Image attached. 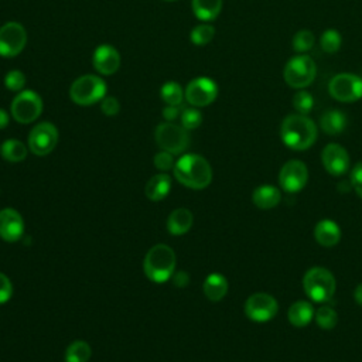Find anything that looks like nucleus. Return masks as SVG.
Wrapping results in <instances>:
<instances>
[{
  "instance_id": "nucleus-33",
  "label": "nucleus",
  "mask_w": 362,
  "mask_h": 362,
  "mask_svg": "<svg viewBox=\"0 0 362 362\" xmlns=\"http://www.w3.org/2000/svg\"><path fill=\"white\" fill-rule=\"evenodd\" d=\"M293 106L300 115H307L311 112L314 106V99L313 95L307 90H297L293 96Z\"/></svg>"
},
{
  "instance_id": "nucleus-6",
  "label": "nucleus",
  "mask_w": 362,
  "mask_h": 362,
  "mask_svg": "<svg viewBox=\"0 0 362 362\" xmlns=\"http://www.w3.org/2000/svg\"><path fill=\"white\" fill-rule=\"evenodd\" d=\"M317 75V65L314 59L305 54H297L291 57L284 69L283 76L288 86L294 89H304L313 83Z\"/></svg>"
},
{
  "instance_id": "nucleus-1",
  "label": "nucleus",
  "mask_w": 362,
  "mask_h": 362,
  "mask_svg": "<svg viewBox=\"0 0 362 362\" xmlns=\"http://www.w3.org/2000/svg\"><path fill=\"white\" fill-rule=\"evenodd\" d=\"M280 137L291 150H307L317 140V126L307 115L291 113L281 122Z\"/></svg>"
},
{
  "instance_id": "nucleus-42",
  "label": "nucleus",
  "mask_w": 362,
  "mask_h": 362,
  "mask_svg": "<svg viewBox=\"0 0 362 362\" xmlns=\"http://www.w3.org/2000/svg\"><path fill=\"white\" fill-rule=\"evenodd\" d=\"M8 120H10L8 113H7L4 109H1V107H0V130H1V129H4V127H7Z\"/></svg>"
},
{
  "instance_id": "nucleus-40",
  "label": "nucleus",
  "mask_w": 362,
  "mask_h": 362,
  "mask_svg": "<svg viewBox=\"0 0 362 362\" xmlns=\"http://www.w3.org/2000/svg\"><path fill=\"white\" fill-rule=\"evenodd\" d=\"M180 113H181L180 106L167 105V106L163 109V117H164L167 122H173V120H175V119L180 116Z\"/></svg>"
},
{
  "instance_id": "nucleus-39",
  "label": "nucleus",
  "mask_w": 362,
  "mask_h": 362,
  "mask_svg": "<svg viewBox=\"0 0 362 362\" xmlns=\"http://www.w3.org/2000/svg\"><path fill=\"white\" fill-rule=\"evenodd\" d=\"M351 184L356 194L362 198V161L355 164V167L351 171Z\"/></svg>"
},
{
  "instance_id": "nucleus-18",
  "label": "nucleus",
  "mask_w": 362,
  "mask_h": 362,
  "mask_svg": "<svg viewBox=\"0 0 362 362\" xmlns=\"http://www.w3.org/2000/svg\"><path fill=\"white\" fill-rule=\"evenodd\" d=\"M314 238L321 246H335L341 240V228L332 219H321L314 228Z\"/></svg>"
},
{
  "instance_id": "nucleus-26",
  "label": "nucleus",
  "mask_w": 362,
  "mask_h": 362,
  "mask_svg": "<svg viewBox=\"0 0 362 362\" xmlns=\"http://www.w3.org/2000/svg\"><path fill=\"white\" fill-rule=\"evenodd\" d=\"M27 153H28L27 146L17 139L4 140L0 146V156L8 163L23 161L27 157Z\"/></svg>"
},
{
  "instance_id": "nucleus-21",
  "label": "nucleus",
  "mask_w": 362,
  "mask_h": 362,
  "mask_svg": "<svg viewBox=\"0 0 362 362\" xmlns=\"http://www.w3.org/2000/svg\"><path fill=\"white\" fill-rule=\"evenodd\" d=\"M252 201L259 209H272L281 201V192L279 188L264 184L253 191Z\"/></svg>"
},
{
  "instance_id": "nucleus-11",
  "label": "nucleus",
  "mask_w": 362,
  "mask_h": 362,
  "mask_svg": "<svg viewBox=\"0 0 362 362\" xmlns=\"http://www.w3.org/2000/svg\"><path fill=\"white\" fill-rule=\"evenodd\" d=\"M27 44V31L23 24L8 21L0 27V55L13 58L18 55Z\"/></svg>"
},
{
  "instance_id": "nucleus-22",
  "label": "nucleus",
  "mask_w": 362,
  "mask_h": 362,
  "mask_svg": "<svg viewBox=\"0 0 362 362\" xmlns=\"http://www.w3.org/2000/svg\"><path fill=\"white\" fill-rule=\"evenodd\" d=\"M170 188H171V178H170V175H167L164 173H160V174L153 175L147 181L144 192H146V197L150 201H161V199H164L168 195Z\"/></svg>"
},
{
  "instance_id": "nucleus-24",
  "label": "nucleus",
  "mask_w": 362,
  "mask_h": 362,
  "mask_svg": "<svg viewBox=\"0 0 362 362\" xmlns=\"http://www.w3.org/2000/svg\"><path fill=\"white\" fill-rule=\"evenodd\" d=\"M320 126L324 130V133L329 136H337L342 133L346 127V116L344 112L338 109H331L322 113L320 119Z\"/></svg>"
},
{
  "instance_id": "nucleus-37",
  "label": "nucleus",
  "mask_w": 362,
  "mask_h": 362,
  "mask_svg": "<svg viewBox=\"0 0 362 362\" xmlns=\"http://www.w3.org/2000/svg\"><path fill=\"white\" fill-rule=\"evenodd\" d=\"M100 110L106 116H115L120 110V103L115 96H105L100 100Z\"/></svg>"
},
{
  "instance_id": "nucleus-34",
  "label": "nucleus",
  "mask_w": 362,
  "mask_h": 362,
  "mask_svg": "<svg viewBox=\"0 0 362 362\" xmlns=\"http://www.w3.org/2000/svg\"><path fill=\"white\" fill-rule=\"evenodd\" d=\"M25 82H27V78H25L24 72L20 69H11L4 75V85L13 92L18 93V92L24 90Z\"/></svg>"
},
{
  "instance_id": "nucleus-15",
  "label": "nucleus",
  "mask_w": 362,
  "mask_h": 362,
  "mask_svg": "<svg viewBox=\"0 0 362 362\" xmlns=\"http://www.w3.org/2000/svg\"><path fill=\"white\" fill-rule=\"evenodd\" d=\"M321 161L327 173L334 177L342 175L349 170V154L341 144L337 143H329L322 148Z\"/></svg>"
},
{
  "instance_id": "nucleus-16",
  "label": "nucleus",
  "mask_w": 362,
  "mask_h": 362,
  "mask_svg": "<svg viewBox=\"0 0 362 362\" xmlns=\"http://www.w3.org/2000/svg\"><path fill=\"white\" fill-rule=\"evenodd\" d=\"M92 65L100 75H113L120 68V54L113 45L102 44L93 51Z\"/></svg>"
},
{
  "instance_id": "nucleus-35",
  "label": "nucleus",
  "mask_w": 362,
  "mask_h": 362,
  "mask_svg": "<svg viewBox=\"0 0 362 362\" xmlns=\"http://www.w3.org/2000/svg\"><path fill=\"white\" fill-rule=\"evenodd\" d=\"M202 123V113L198 107H187L181 112V126L187 130H194Z\"/></svg>"
},
{
  "instance_id": "nucleus-43",
  "label": "nucleus",
  "mask_w": 362,
  "mask_h": 362,
  "mask_svg": "<svg viewBox=\"0 0 362 362\" xmlns=\"http://www.w3.org/2000/svg\"><path fill=\"white\" fill-rule=\"evenodd\" d=\"M354 298H355V301H356L359 305H362V283L356 286V288H355V291H354Z\"/></svg>"
},
{
  "instance_id": "nucleus-20",
  "label": "nucleus",
  "mask_w": 362,
  "mask_h": 362,
  "mask_svg": "<svg viewBox=\"0 0 362 362\" xmlns=\"http://www.w3.org/2000/svg\"><path fill=\"white\" fill-rule=\"evenodd\" d=\"M228 280L223 274L221 273H211L206 276V279L204 280V284H202V290H204V294L205 297L209 300V301H221L226 293H228Z\"/></svg>"
},
{
  "instance_id": "nucleus-2",
  "label": "nucleus",
  "mask_w": 362,
  "mask_h": 362,
  "mask_svg": "<svg viewBox=\"0 0 362 362\" xmlns=\"http://www.w3.org/2000/svg\"><path fill=\"white\" fill-rule=\"evenodd\" d=\"M174 175L180 184L191 189H204L212 181V168L199 154H185L174 164Z\"/></svg>"
},
{
  "instance_id": "nucleus-44",
  "label": "nucleus",
  "mask_w": 362,
  "mask_h": 362,
  "mask_svg": "<svg viewBox=\"0 0 362 362\" xmlns=\"http://www.w3.org/2000/svg\"><path fill=\"white\" fill-rule=\"evenodd\" d=\"M168 1H175V0H168Z\"/></svg>"
},
{
  "instance_id": "nucleus-4",
  "label": "nucleus",
  "mask_w": 362,
  "mask_h": 362,
  "mask_svg": "<svg viewBox=\"0 0 362 362\" xmlns=\"http://www.w3.org/2000/svg\"><path fill=\"white\" fill-rule=\"evenodd\" d=\"M303 288L313 301L327 303L335 293L337 281L328 269L315 266L305 272L303 277Z\"/></svg>"
},
{
  "instance_id": "nucleus-27",
  "label": "nucleus",
  "mask_w": 362,
  "mask_h": 362,
  "mask_svg": "<svg viewBox=\"0 0 362 362\" xmlns=\"http://www.w3.org/2000/svg\"><path fill=\"white\" fill-rule=\"evenodd\" d=\"M92 349L86 341L76 339L71 342L65 351V362H88L90 359Z\"/></svg>"
},
{
  "instance_id": "nucleus-38",
  "label": "nucleus",
  "mask_w": 362,
  "mask_h": 362,
  "mask_svg": "<svg viewBox=\"0 0 362 362\" xmlns=\"http://www.w3.org/2000/svg\"><path fill=\"white\" fill-rule=\"evenodd\" d=\"M13 296V284L10 279L0 272V304L7 303Z\"/></svg>"
},
{
  "instance_id": "nucleus-32",
  "label": "nucleus",
  "mask_w": 362,
  "mask_h": 362,
  "mask_svg": "<svg viewBox=\"0 0 362 362\" xmlns=\"http://www.w3.org/2000/svg\"><path fill=\"white\" fill-rule=\"evenodd\" d=\"M315 321L318 324V327H321L322 329H331L337 325L338 322V314L337 311L329 307V305H322L317 310L315 313Z\"/></svg>"
},
{
  "instance_id": "nucleus-25",
  "label": "nucleus",
  "mask_w": 362,
  "mask_h": 362,
  "mask_svg": "<svg viewBox=\"0 0 362 362\" xmlns=\"http://www.w3.org/2000/svg\"><path fill=\"white\" fill-rule=\"evenodd\" d=\"M194 16L202 21L215 20L222 10V0H192Z\"/></svg>"
},
{
  "instance_id": "nucleus-28",
  "label": "nucleus",
  "mask_w": 362,
  "mask_h": 362,
  "mask_svg": "<svg viewBox=\"0 0 362 362\" xmlns=\"http://www.w3.org/2000/svg\"><path fill=\"white\" fill-rule=\"evenodd\" d=\"M160 96L165 102V105H174V106H180L182 103V100L185 99L184 89L181 88L180 83H177L174 81L165 82L161 86Z\"/></svg>"
},
{
  "instance_id": "nucleus-10",
  "label": "nucleus",
  "mask_w": 362,
  "mask_h": 362,
  "mask_svg": "<svg viewBox=\"0 0 362 362\" xmlns=\"http://www.w3.org/2000/svg\"><path fill=\"white\" fill-rule=\"evenodd\" d=\"M184 96L194 107H204L211 105L218 96V85L208 76H198L191 79L185 89Z\"/></svg>"
},
{
  "instance_id": "nucleus-30",
  "label": "nucleus",
  "mask_w": 362,
  "mask_h": 362,
  "mask_svg": "<svg viewBox=\"0 0 362 362\" xmlns=\"http://www.w3.org/2000/svg\"><path fill=\"white\" fill-rule=\"evenodd\" d=\"M341 44H342V37L334 28L325 30L320 37V45L322 51L327 54H335L341 48Z\"/></svg>"
},
{
  "instance_id": "nucleus-9",
  "label": "nucleus",
  "mask_w": 362,
  "mask_h": 362,
  "mask_svg": "<svg viewBox=\"0 0 362 362\" xmlns=\"http://www.w3.org/2000/svg\"><path fill=\"white\" fill-rule=\"evenodd\" d=\"M328 92L339 102H356L362 98V78L349 72L338 74L329 81Z\"/></svg>"
},
{
  "instance_id": "nucleus-31",
  "label": "nucleus",
  "mask_w": 362,
  "mask_h": 362,
  "mask_svg": "<svg viewBox=\"0 0 362 362\" xmlns=\"http://www.w3.org/2000/svg\"><path fill=\"white\" fill-rule=\"evenodd\" d=\"M314 42H315V37L310 30L297 31L291 40L293 49L298 54H304V52L310 51L313 48Z\"/></svg>"
},
{
  "instance_id": "nucleus-19",
  "label": "nucleus",
  "mask_w": 362,
  "mask_h": 362,
  "mask_svg": "<svg viewBox=\"0 0 362 362\" xmlns=\"http://www.w3.org/2000/svg\"><path fill=\"white\" fill-rule=\"evenodd\" d=\"M192 222L194 216L189 209L177 208L167 218V230L174 236H180L191 229Z\"/></svg>"
},
{
  "instance_id": "nucleus-41",
  "label": "nucleus",
  "mask_w": 362,
  "mask_h": 362,
  "mask_svg": "<svg viewBox=\"0 0 362 362\" xmlns=\"http://www.w3.org/2000/svg\"><path fill=\"white\" fill-rule=\"evenodd\" d=\"M174 277V284L178 287H184L188 284V274L185 272H177L175 274H173Z\"/></svg>"
},
{
  "instance_id": "nucleus-29",
  "label": "nucleus",
  "mask_w": 362,
  "mask_h": 362,
  "mask_svg": "<svg viewBox=\"0 0 362 362\" xmlns=\"http://www.w3.org/2000/svg\"><path fill=\"white\" fill-rule=\"evenodd\" d=\"M214 37H215V27L212 24H208V23H202V24L195 25L191 30V34H189L191 42L195 44V45H199V47L206 45L208 42H211Z\"/></svg>"
},
{
  "instance_id": "nucleus-13",
  "label": "nucleus",
  "mask_w": 362,
  "mask_h": 362,
  "mask_svg": "<svg viewBox=\"0 0 362 362\" xmlns=\"http://www.w3.org/2000/svg\"><path fill=\"white\" fill-rule=\"evenodd\" d=\"M279 311L276 298L267 293H255L245 303V314L255 322H266Z\"/></svg>"
},
{
  "instance_id": "nucleus-3",
  "label": "nucleus",
  "mask_w": 362,
  "mask_h": 362,
  "mask_svg": "<svg viewBox=\"0 0 362 362\" xmlns=\"http://www.w3.org/2000/svg\"><path fill=\"white\" fill-rule=\"evenodd\" d=\"M177 257L174 250L164 243L154 245L146 253L143 267L148 280L154 283H164L170 280L175 272Z\"/></svg>"
},
{
  "instance_id": "nucleus-36",
  "label": "nucleus",
  "mask_w": 362,
  "mask_h": 362,
  "mask_svg": "<svg viewBox=\"0 0 362 362\" xmlns=\"http://www.w3.org/2000/svg\"><path fill=\"white\" fill-rule=\"evenodd\" d=\"M174 154L161 150L160 153H157L154 156V165L156 168H158L160 171H168L171 168H174Z\"/></svg>"
},
{
  "instance_id": "nucleus-23",
  "label": "nucleus",
  "mask_w": 362,
  "mask_h": 362,
  "mask_svg": "<svg viewBox=\"0 0 362 362\" xmlns=\"http://www.w3.org/2000/svg\"><path fill=\"white\" fill-rule=\"evenodd\" d=\"M314 315H315L314 307L311 305V303H308L305 300L293 303L287 311V318H288L290 324L294 327L308 325L311 322V320L314 318Z\"/></svg>"
},
{
  "instance_id": "nucleus-17",
  "label": "nucleus",
  "mask_w": 362,
  "mask_h": 362,
  "mask_svg": "<svg viewBox=\"0 0 362 362\" xmlns=\"http://www.w3.org/2000/svg\"><path fill=\"white\" fill-rule=\"evenodd\" d=\"M24 233V221L13 208L0 211V238L8 243L20 240Z\"/></svg>"
},
{
  "instance_id": "nucleus-7",
  "label": "nucleus",
  "mask_w": 362,
  "mask_h": 362,
  "mask_svg": "<svg viewBox=\"0 0 362 362\" xmlns=\"http://www.w3.org/2000/svg\"><path fill=\"white\" fill-rule=\"evenodd\" d=\"M154 139L157 146L171 154H181L189 144L188 130L173 122H163L156 127Z\"/></svg>"
},
{
  "instance_id": "nucleus-12",
  "label": "nucleus",
  "mask_w": 362,
  "mask_h": 362,
  "mask_svg": "<svg viewBox=\"0 0 362 362\" xmlns=\"http://www.w3.org/2000/svg\"><path fill=\"white\" fill-rule=\"evenodd\" d=\"M58 143V129L49 122L35 124L28 134V148L35 156L49 154Z\"/></svg>"
},
{
  "instance_id": "nucleus-14",
  "label": "nucleus",
  "mask_w": 362,
  "mask_h": 362,
  "mask_svg": "<svg viewBox=\"0 0 362 362\" xmlns=\"http://www.w3.org/2000/svg\"><path fill=\"white\" fill-rule=\"evenodd\" d=\"M308 181V168L300 160H288L279 173L280 187L290 194L301 191Z\"/></svg>"
},
{
  "instance_id": "nucleus-5",
  "label": "nucleus",
  "mask_w": 362,
  "mask_h": 362,
  "mask_svg": "<svg viewBox=\"0 0 362 362\" xmlns=\"http://www.w3.org/2000/svg\"><path fill=\"white\" fill-rule=\"evenodd\" d=\"M106 96L105 81L93 74L78 76L69 88V98L79 106H90Z\"/></svg>"
},
{
  "instance_id": "nucleus-8",
  "label": "nucleus",
  "mask_w": 362,
  "mask_h": 362,
  "mask_svg": "<svg viewBox=\"0 0 362 362\" xmlns=\"http://www.w3.org/2000/svg\"><path fill=\"white\" fill-rule=\"evenodd\" d=\"M10 112L16 122L21 124L33 123L40 117L42 112V99L37 92L24 89L14 96Z\"/></svg>"
}]
</instances>
